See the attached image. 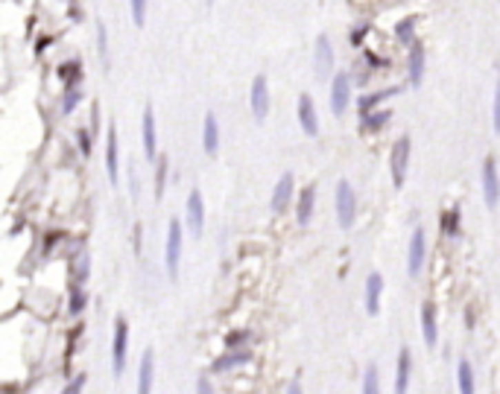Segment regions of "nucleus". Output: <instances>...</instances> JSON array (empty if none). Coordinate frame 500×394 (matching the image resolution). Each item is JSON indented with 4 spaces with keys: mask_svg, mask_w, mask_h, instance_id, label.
Instances as JSON below:
<instances>
[{
    "mask_svg": "<svg viewBox=\"0 0 500 394\" xmlns=\"http://www.w3.org/2000/svg\"><path fill=\"white\" fill-rule=\"evenodd\" d=\"M181 249H185V225H181L179 219H170V225H167V242H164V269H167V278L170 280L179 278Z\"/></svg>",
    "mask_w": 500,
    "mask_h": 394,
    "instance_id": "f257e3e1",
    "label": "nucleus"
},
{
    "mask_svg": "<svg viewBox=\"0 0 500 394\" xmlns=\"http://www.w3.org/2000/svg\"><path fill=\"white\" fill-rule=\"evenodd\" d=\"M334 205H337V222L339 228H351L357 219V196L354 187L343 178L337 184V193H334Z\"/></svg>",
    "mask_w": 500,
    "mask_h": 394,
    "instance_id": "f03ea898",
    "label": "nucleus"
},
{
    "mask_svg": "<svg viewBox=\"0 0 500 394\" xmlns=\"http://www.w3.org/2000/svg\"><path fill=\"white\" fill-rule=\"evenodd\" d=\"M351 88H354V82H351V76H348L346 70L331 73V100H328V105H331V114L334 117H343L348 112V105H351Z\"/></svg>",
    "mask_w": 500,
    "mask_h": 394,
    "instance_id": "7ed1b4c3",
    "label": "nucleus"
},
{
    "mask_svg": "<svg viewBox=\"0 0 500 394\" xmlns=\"http://www.w3.org/2000/svg\"><path fill=\"white\" fill-rule=\"evenodd\" d=\"M410 149H412V143H410V138L404 134V138H398V141H395L392 155H389V172H392V184H395V187H404V181H407Z\"/></svg>",
    "mask_w": 500,
    "mask_h": 394,
    "instance_id": "20e7f679",
    "label": "nucleus"
},
{
    "mask_svg": "<svg viewBox=\"0 0 500 394\" xmlns=\"http://www.w3.org/2000/svg\"><path fill=\"white\" fill-rule=\"evenodd\" d=\"M334 68H337V53L331 47V39L322 32L319 39H316V47H313V70L319 79H331Z\"/></svg>",
    "mask_w": 500,
    "mask_h": 394,
    "instance_id": "39448f33",
    "label": "nucleus"
},
{
    "mask_svg": "<svg viewBox=\"0 0 500 394\" xmlns=\"http://www.w3.org/2000/svg\"><path fill=\"white\" fill-rule=\"evenodd\" d=\"M185 228L190 237H202V231H205V199H202V193L193 187L188 193V205H185Z\"/></svg>",
    "mask_w": 500,
    "mask_h": 394,
    "instance_id": "423d86ee",
    "label": "nucleus"
},
{
    "mask_svg": "<svg viewBox=\"0 0 500 394\" xmlns=\"http://www.w3.org/2000/svg\"><path fill=\"white\" fill-rule=\"evenodd\" d=\"M424 260H428V237H424V228H416L410 237V245H407V275L419 278L424 269Z\"/></svg>",
    "mask_w": 500,
    "mask_h": 394,
    "instance_id": "0eeeda50",
    "label": "nucleus"
},
{
    "mask_svg": "<svg viewBox=\"0 0 500 394\" xmlns=\"http://www.w3.org/2000/svg\"><path fill=\"white\" fill-rule=\"evenodd\" d=\"M249 105H252V114L258 123H263L270 117V82H266L263 73L252 79V91H249Z\"/></svg>",
    "mask_w": 500,
    "mask_h": 394,
    "instance_id": "6e6552de",
    "label": "nucleus"
},
{
    "mask_svg": "<svg viewBox=\"0 0 500 394\" xmlns=\"http://www.w3.org/2000/svg\"><path fill=\"white\" fill-rule=\"evenodd\" d=\"M126 353H129V324L126 318H117L114 322V342H112V368L120 377L126 368Z\"/></svg>",
    "mask_w": 500,
    "mask_h": 394,
    "instance_id": "1a4fd4ad",
    "label": "nucleus"
},
{
    "mask_svg": "<svg viewBox=\"0 0 500 394\" xmlns=\"http://www.w3.org/2000/svg\"><path fill=\"white\" fill-rule=\"evenodd\" d=\"M424 70H428V53H424L421 41H412L407 50V82L412 88H419L424 82Z\"/></svg>",
    "mask_w": 500,
    "mask_h": 394,
    "instance_id": "9d476101",
    "label": "nucleus"
},
{
    "mask_svg": "<svg viewBox=\"0 0 500 394\" xmlns=\"http://www.w3.org/2000/svg\"><path fill=\"white\" fill-rule=\"evenodd\" d=\"M141 141H143L146 161H155V155H158V129H155V112H152V105L143 108V117H141Z\"/></svg>",
    "mask_w": 500,
    "mask_h": 394,
    "instance_id": "9b49d317",
    "label": "nucleus"
},
{
    "mask_svg": "<svg viewBox=\"0 0 500 394\" xmlns=\"http://www.w3.org/2000/svg\"><path fill=\"white\" fill-rule=\"evenodd\" d=\"M296 114H299V126H301V132L308 134V138H316V134H319V117H316V103H313L310 94H301V96H299Z\"/></svg>",
    "mask_w": 500,
    "mask_h": 394,
    "instance_id": "f8f14e48",
    "label": "nucleus"
},
{
    "mask_svg": "<svg viewBox=\"0 0 500 394\" xmlns=\"http://www.w3.org/2000/svg\"><path fill=\"white\" fill-rule=\"evenodd\" d=\"M483 196H486V205L494 211L500 202V178H497L494 158H486V164H483Z\"/></svg>",
    "mask_w": 500,
    "mask_h": 394,
    "instance_id": "ddd939ff",
    "label": "nucleus"
},
{
    "mask_svg": "<svg viewBox=\"0 0 500 394\" xmlns=\"http://www.w3.org/2000/svg\"><path fill=\"white\" fill-rule=\"evenodd\" d=\"M106 176L112 184L120 181V143H117L114 126H108V138H106Z\"/></svg>",
    "mask_w": 500,
    "mask_h": 394,
    "instance_id": "4468645a",
    "label": "nucleus"
},
{
    "mask_svg": "<svg viewBox=\"0 0 500 394\" xmlns=\"http://www.w3.org/2000/svg\"><path fill=\"white\" fill-rule=\"evenodd\" d=\"M292 172H284L281 178H278V184H275V190H272V196H270V207H272V214H284L287 207H290V202H292Z\"/></svg>",
    "mask_w": 500,
    "mask_h": 394,
    "instance_id": "2eb2a0df",
    "label": "nucleus"
},
{
    "mask_svg": "<svg viewBox=\"0 0 500 394\" xmlns=\"http://www.w3.org/2000/svg\"><path fill=\"white\" fill-rule=\"evenodd\" d=\"M249 360H252V351H246V348H228L214 362V374H226V371H231V368H237V365H246Z\"/></svg>",
    "mask_w": 500,
    "mask_h": 394,
    "instance_id": "dca6fc26",
    "label": "nucleus"
},
{
    "mask_svg": "<svg viewBox=\"0 0 500 394\" xmlns=\"http://www.w3.org/2000/svg\"><path fill=\"white\" fill-rule=\"evenodd\" d=\"M313 207H316V187H313V184H308V187L299 193V202H296V222H299L301 228L310 225Z\"/></svg>",
    "mask_w": 500,
    "mask_h": 394,
    "instance_id": "f3484780",
    "label": "nucleus"
},
{
    "mask_svg": "<svg viewBox=\"0 0 500 394\" xmlns=\"http://www.w3.org/2000/svg\"><path fill=\"white\" fill-rule=\"evenodd\" d=\"M381 295H383V278L372 272L366 278V313L369 315H377V310H381Z\"/></svg>",
    "mask_w": 500,
    "mask_h": 394,
    "instance_id": "a211bd4d",
    "label": "nucleus"
},
{
    "mask_svg": "<svg viewBox=\"0 0 500 394\" xmlns=\"http://www.w3.org/2000/svg\"><path fill=\"white\" fill-rule=\"evenodd\" d=\"M202 149L208 155H217V149H219V123H217L214 112H208L202 120Z\"/></svg>",
    "mask_w": 500,
    "mask_h": 394,
    "instance_id": "6ab92c4d",
    "label": "nucleus"
},
{
    "mask_svg": "<svg viewBox=\"0 0 500 394\" xmlns=\"http://www.w3.org/2000/svg\"><path fill=\"white\" fill-rule=\"evenodd\" d=\"M152 374H155V356L146 348L138 368V394H152Z\"/></svg>",
    "mask_w": 500,
    "mask_h": 394,
    "instance_id": "aec40b11",
    "label": "nucleus"
},
{
    "mask_svg": "<svg viewBox=\"0 0 500 394\" xmlns=\"http://www.w3.org/2000/svg\"><path fill=\"white\" fill-rule=\"evenodd\" d=\"M421 336H424V344L428 348H433V344L439 342V327H436V310H433V304H421Z\"/></svg>",
    "mask_w": 500,
    "mask_h": 394,
    "instance_id": "412c9836",
    "label": "nucleus"
},
{
    "mask_svg": "<svg viewBox=\"0 0 500 394\" xmlns=\"http://www.w3.org/2000/svg\"><path fill=\"white\" fill-rule=\"evenodd\" d=\"M410 371H412L410 348H401V353H398V371H395V394H407V388H410Z\"/></svg>",
    "mask_w": 500,
    "mask_h": 394,
    "instance_id": "4be33fe9",
    "label": "nucleus"
},
{
    "mask_svg": "<svg viewBox=\"0 0 500 394\" xmlns=\"http://www.w3.org/2000/svg\"><path fill=\"white\" fill-rule=\"evenodd\" d=\"M398 91H401L398 85H392V88H383V91H372V94H363V96H360V103H357L360 114H366V112H374V108L381 105V103L392 100V96H395Z\"/></svg>",
    "mask_w": 500,
    "mask_h": 394,
    "instance_id": "5701e85b",
    "label": "nucleus"
},
{
    "mask_svg": "<svg viewBox=\"0 0 500 394\" xmlns=\"http://www.w3.org/2000/svg\"><path fill=\"white\" fill-rule=\"evenodd\" d=\"M389 117H392V112H389V108H374V112H366V114H360V129L377 132V129L386 126Z\"/></svg>",
    "mask_w": 500,
    "mask_h": 394,
    "instance_id": "b1692460",
    "label": "nucleus"
},
{
    "mask_svg": "<svg viewBox=\"0 0 500 394\" xmlns=\"http://www.w3.org/2000/svg\"><path fill=\"white\" fill-rule=\"evenodd\" d=\"M416 23H419V18H416V15L401 18V21L395 23V39H398V44H401V47H410L412 41H419V39H416Z\"/></svg>",
    "mask_w": 500,
    "mask_h": 394,
    "instance_id": "393cba45",
    "label": "nucleus"
},
{
    "mask_svg": "<svg viewBox=\"0 0 500 394\" xmlns=\"http://www.w3.org/2000/svg\"><path fill=\"white\" fill-rule=\"evenodd\" d=\"M97 53H100L103 70L112 68V56H108V27L103 21H97Z\"/></svg>",
    "mask_w": 500,
    "mask_h": 394,
    "instance_id": "a878e982",
    "label": "nucleus"
},
{
    "mask_svg": "<svg viewBox=\"0 0 500 394\" xmlns=\"http://www.w3.org/2000/svg\"><path fill=\"white\" fill-rule=\"evenodd\" d=\"M59 79H62L65 85H79L82 82V61H65L62 68H59Z\"/></svg>",
    "mask_w": 500,
    "mask_h": 394,
    "instance_id": "bb28decb",
    "label": "nucleus"
},
{
    "mask_svg": "<svg viewBox=\"0 0 500 394\" xmlns=\"http://www.w3.org/2000/svg\"><path fill=\"white\" fill-rule=\"evenodd\" d=\"M79 103H82V88H79V85H65V94H62V114H73Z\"/></svg>",
    "mask_w": 500,
    "mask_h": 394,
    "instance_id": "cd10ccee",
    "label": "nucleus"
},
{
    "mask_svg": "<svg viewBox=\"0 0 500 394\" xmlns=\"http://www.w3.org/2000/svg\"><path fill=\"white\" fill-rule=\"evenodd\" d=\"M155 199H161L164 196V187H167V169H170V161L161 155H155Z\"/></svg>",
    "mask_w": 500,
    "mask_h": 394,
    "instance_id": "c85d7f7f",
    "label": "nucleus"
},
{
    "mask_svg": "<svg viewBox=\"0 0 500 394\" xmlns=\"http://www.w3.org/2000/svg\"><path fill=\"white\" fill-rule=\"evenodd\" d=\"M459 394H474V368L468 360L459 362Z\"/></svg>",
    "mask_w": 500,
    "mask_h": 394,
    "instance_id": "c756f323",
    "label": "nucleus"
},
{
    "mask_svg": "<svg viewBox=\"0 0 500 394\" xmlns=\"http://www.w3.org/2000/svg\"><path fill=\"white\" fill-rule=\"evenodd\" d=\"M360 394H381V380H377V368H374V365H369V368H366Z\"/></svg>",
    "mask_w": 500,
    "mask_h": 394,
    "instance_id": "7c9ffc66",
    "label": "nucleus"
},
{
    "mask_svg": "<svg viewBox=\"0 0 500 394\" xmlns=\"http://www.w3.org/2000/svg\"><path fill=\"white\" fill-rule=\"evenodd\" d=\"M146 9H150V0H129V12H132V23L141 30L146 23Z\"/></svg>",
    "mask_w": 500,
    "mask_h": 394,
    "instance_id": "2f4dec72",
    "label": "nucleus"
},
{
    "mask_svg": "<svg viewBox=\"0 0 500 394\" xmlns=\"http://www.w3.org/2000/svg\"><path fill=\"white\" fill-rule=\"evenodd\" d=\"M85 304H88V295H85V289L73 287V292H70V315H79L85 310Z\"/></svg>",
    "mask_w": 500,
    "mask_h": 394,
    "instance_id": "473e14b6",
    "label": "nucleus"
},
{
    "mask_svg": "<svg viewBox=\"0 0 500 394\" xmlns=\"http://www.w3.org/2000/svg\"><path fill=\"white\" fill-rule=\"evenodd\" d=\"M445 234H448V237H459V211H457V207L445 214Z\"/></svg>",
    "mask_w": 500,
    "mask_h": 394,
    "instance_id": "72a5a7b5",
    "label": "nucleus"
},
{
    "mask_svg": "<svg viewBox=\"0 0 500 394\" xmlns=\"http://www.w3.org/2000/svg\"><path fill=\"white\" fill-rule=\"evenodd\" d=\"M82 386H85V374H79V377H73L70 383L62 388V394H79L82 391Z\"/></svg>",
    "mask_w": 500,
    "mask_h": 394,
    "instance_id": "f704fd0d",
    "label": "nucleus"
},
{
    "mask_svg": "<svg viewBox=\"0 0 500 394\" xmlns=\"http://www.w3.org/2000/svg\"><path fill=\"white\" fill-rule=\"evenodd\" d=\"M77 141H79V146H82V155L88 158V155H91V134L85 132V129H79V132H77Z\"/></svg>",
    "mask_w": 500,
    "mask_h": 394,
    "instance_id": "c9c22d12",
    "label": "nucleus"
},
{
    "mask_svg": "<svg viewBox=\"0 0 500 394\" xmlns=\"http://www.w3.org/2000/svg\"><path fill=\"white\" fill-rule=\"evenodd\" d=\"M369 30H372L369 23H363V27H357L354 32H351V44H354V47H360V44H363V39H366V32H369Z\"/></svg>",
    "mask_w": 500,
    "mask_h": 394,
    "instance_id": "e433bc0d",
    "label": "nucleus"
},
{
    "mask_svg": "<svg viewBox=\"0 0 500 394\" xmlns=\"http://www.w3.org/2000/svg\"><path fill=\"white\" fill-rule=\"evenodd\" d=\"M197 394H217L208 377H199V380H197Z\"/></svg>",
    "mask_w": 500,
    "mask_h": 394,
    "instance_id": "4c0bfd02",
    "label": "nucleus"
},
{
    "mask_svg": "<svg viewBox=\"0 0 500 394\" xmlns=\"http://www.w3.org/2000/svg\"><path fill=\"white\" fill-rule=\"evenodd\" d=\"M492 117H494V129H500V103L494 96V105H492Z\"/></svg>",
    "mask_w": 500,
    "mask_h": 394,
    "instance_id": "58836bf2",
    "label": "nucleus"
},
{
    "mask_svg": "<svg viewBox=\"0 0 500 394\" xmlns=\"http://www.w3.org/2000/svg\"><path fill=\"white\" fill-rule=\"evenodd\" d=\"M132 172V199H138V176H135V169H129Z\"/></svg>",
    "mask_w": 500,
    "mask_h": 394,
    "instance_id": "ea45409f",
    "label": "nucleus"
},
{
    "mask_svg": "<svg viewBox=\"0 0 500 394\" xmlns=\"http://www.w3.org/2000/svg\"><path fill=\"white\" fill-rule=\"evenodd\" d=\"M287 394H304V391H301V383H299V380H292V383H290V388H287Z\"/></svg>",
    "mask_w": 500,
    "mask_h": 394,
    "instance_id": "a19ab883",
    "label": "nucleus"
},
{
    "mask_svg": "<svg viewBox=\"0 0 500 394\" xmlns=\"http://www.w3.org/2000/svg\"><path fill=\"white\" fill-rule=\"evenodd\" d=\"M141 231H143V228L135 225V249H138V251H141Z\"/></svg>",
    "mask_w": 500,
    "mask_h": 394,
    "instance_id": "79ce46f5",
    "label": "nucleus"
}]
</instances>
